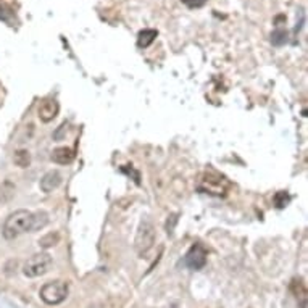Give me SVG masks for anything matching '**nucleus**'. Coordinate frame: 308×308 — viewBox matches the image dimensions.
Here are the masks:
<instances>
[{
  "mask_svg": "<svg viewBox=\"0 0 308 308\" xmlns=\"http://www.w3.org/2000/svg\"><path fill=\"white\" fill-rule=\"evenodd\" d=\"M229 187V182L223 178V176L217 173H205L200 179V190H203L205 194L212 195H225Z\"/></svg>",
  "mask_w": 308,
  "mask_h": 308,
  "instance_id": "obj_5",
  "label": "nucleus"
},
{
  "mask_svg": "<svg viewBox=\"0 0 308 308\" xmlns=\"http://www.w3.org/2000/svg\"><path fill=\"white\" fill-rule=\"evenodd\" d=\"M60 242V234L57 233H49L39 239V245L42 249H50V247H55V245Z\"/></svg>",
  "mask_w": 308,
  "mask_h": 308,
  "instance_id": "obj_13",
  "label": "nucleus"
},
{
  "mask_svg": "<svg viewBox=\"0 0 308 308\" xmlns=\"http://www.w3.org/2000/svg\"><path fill=\"white\" fill-rule=\"evenodd\" d=\"M289 289H290V292L294 294V297L298 300V302H302V306H305V303H306V287H305V284L300 279H294L290 282Z\"/></svg>",
  "mask_w": 308,
  "mask_h": 308,
  "instance_id": "obj_10",
  "label": "nucleus"
},
{
  "mask_svg": "<svg viewBox=\"0 0 308 308\" xmlns=\"http://www.w3.org/2000/svg\"><path fill=\"white\" fill-rule=\"evenodd\" d=\"M166 308H179L178 305H171V306H166Z\"/></svg>",
  "mask_w": 308,
  "mask_h": 308,
  "instance_id": "obj_20",
  "label": "nucleus"
},
{
  "mask_svg": "<svg viewBox=\"0 0 308 308\" xmlns=\"http://www.w3.org/2000/svg\"><path fill=\"white\" fill-rule=\"evenodd\" d=\"M15 194V187L10 182H4L0 186V202H9Z\"/></svg>",
  "mask_w": 308,
  "mask_h": 308,
  "instance_id": "obj_16",
  "label": "nucleus"
},
{
  "mask_svg": "<svg viewBox=\"0 0 308 308\" xmlns=\"http://www.w3.org/2000/svg\"><path fill=\"white\" fill-rule=\"evenodd\" d=\"M68 292H70V289H68L66 282L52 281V282L44 284V286L41 287L39 295L47 305H58V303L65 302V300H66Z\"/></svg>",
  "mask_w": 308,
  "mask_h": 308,
  "instance_id": "obj_4",
  "label": "nucleus"
},
{
  "mask_svg": "<svg viewBox=\"0 0 308 308\" xmlns=\"http://www.w3.org/2000/svg\"><path fill=\"white\" fill-rule=\"evenodd\" d=\"M13 161H15V165L20 168H28L31 165V153L26 149H20L15 152Z\"/></svg>",
  "mask_w": 308,
  "mask_h": 308,
  "instance_id": "obj_12",
  "label": "nucleus"
},
{
  "mask_svg": "<svg viewBox=\"0 0 308 308\" xmlns=\"http://www.w3.org/2000/svg\"><path fill=\"white\" fill-rule=\"evenodd\" d=\"M52 263H53L52 257L47 252L36 253V255H33L25 263L23 273H25V276H28V278H39V276H44L45 273L50 271Z\"/></svg>",
  "mask_w": 308,
  "mask_h": 308,
  "instance_id": "obj_3",
  "label": "nucleus"
},
{
  "mask_svg": "<svg viewBox=\"0 0 308 308\" xmlns=\"http://www.w3.org/2000/svg\"><path fill=\"white\" fill-rule=\"evenodd\" d=\"M176 223H178V215H171V217H168V221H166V233L168 234H171L173 233V229L176 226Z\"/></svg>",
  "mask_w": 308,
  "mask_h": 308,
  "instance_id": "obj_18",
  "label": "nucleus"
},
{
  "mask_svg": "<svg viewBox=\"0 0 308 308\" xmlns=\"http://www.w3.org/2000/svg\"><path fill=\"white\" fill-rule=\"evenodd\" d=\"M61 184V174L58 171H49L42 176L41 179V190L45 192V194H50V192L55 190Z\"/></svg>",
  "mask_w": 308,
  "mask_h": 308,
  "instance_id": "obj_8",
  "label": "nucleus"
},
{
  "mask_svg": "<svg viewBox=\"0 0 308 308\" xmlns=\"http://www.w3.org/2000/svg\"><path fill=\"white\" fill-rule=\"evenodd\" d=\"M34 215V221H33V231H37V229H42L45 225L49 223V217L45 212H37V213H33Z\"/></svg>",
  "mask_w": 308,
  "mask_h": 308,
  "instance_id": "obj_15",
  "label": "nucleus"
},
{
  "mask_svg": "<svg viewBox=\"0 0 308 308\" xmlns=\"http://www.w3.org/2000/svg\"><path fill=\"white\" fill-rule=\"evenodd\" d=\"M33 221L34 215L28 210H17L13 212L4 225V237L7 241H13L18 236L25 233H33Z\"/></svg>",
  "mask_w": 308,
  "mask_h": 308,
  "instance_id": "obj_1",
  "label": "nucleus"
},
{
  "mask_svg": "<svg viewBox=\"0 0 308 308\" xmlns=\"http://www.w3.org/2000/svg\"><path fill=\"white\" fill-rule=\"evenodd\" d=\"M60 110V105L55 98H45L41 102L39 105V118L44 123H49L58 115Z\"/></svg>",
  "mask_w": 308,
  "mask_h": 308,
  "instance_id": "obj_7",
  "label": "nucleus"
},
{
  "mask_svg": "<svg viewBox=\"0 0 308 308\" xmlns=\"http://www.w3.org/2000/svg\"><path fill=\"white\" fill-rule=\"evenodd\" d=\"M50 158L52 161H55L58 165H70L74 160V150L70 147H58L52 152Z\"/></svg>",
  "mask_w": 308,
  "mask_h": 308,
  "instance_id": "obj_9",
  "label": "nucleus"
},
{
  "mask_svg": "<svg viewBox=\"0 0 308 308\" xmlns=\"http://www.w3.org/2000/svg\"><path fill=\"white\" fill-rule=\"evenodd\" d=\"M153 244H155V228H153V225L149 220H144L141 221L139 229H137V234H136V241H134L137 255L141 258L147 257V253L152 250Z\"/></svg>",
  "mask_w": 308,
  "mask_h": 308,
  "instance_id": "obj_2",
  "label": "nucleus"
},
{
  "mask_svg": "<svg viewBox=\"0 0 308 308\" xmlns=\"http://www.w3.org/2000/svg\"><path fill=\"white\" fill-rule=\"evenodd\" d=\"M287 31L284 29H276L274 33L271 34V44L276 45V47H281V45L287 44Z\"/></svg>",
  "mask_w": 308,
  "mask_h": 308,
  "instance_id": "obj_14",
  "label": "nucleus"
},
{
  "mask_svg": "<svg viewBox=\"0 0 308 308\" xmlns=\"http://www.w3.org/2000/svg\"><path fill=\"white\" fill-rule=\"evenodd\" d=\"M157 36L158 33L155 29H144L139 33V36H137V45H139L141 49H147L149 45L155 41Z\"/></svg>",
  "mask_w": 308,
  "mask_h": 308,
  "instance_id": "obj_11",
  "label": "nucleus"
},
{
  "mask_svg": "<svg viewBox=\"0 0 308 308\" xmlns=\"http://www.w3.org/2000/svg\"><path fill=\"white\" fill-rule=\"evenodd\" d=\"M184 265L194 271L202 269L207 265V250L200 244H194L184 257Z\"/></svg>",
  "mask_w": 308,
  "mask_h": 308,
  "instance_id": "obj_6",
  "label": "nucleus"
},
{
  "mask_svg": "<svg viewBox=\"0 0 308 308\" xmlns=\"http://www.w3.org/2000/svg\"><path fill=\"white\" fill-rule=\"evenodd\" d=\"M289 200H290V197L286 194V192H278L276 197H274V203H276L278 209H284V207L289 203Z\"/></svg>",
  "mask_w": 308,
  "mask_h": 308,
  "instance_id": "obj_17",
  "label": "nucleus"
},
{
  "mask_svg": "<svg viewBox=\"0 0 308 308\" xmlns=\"http://www.w3.org/2000/svg\"><path fill=\"white\" fill-rule=\"evenodd\" d=\"M0 20L2 21H10V12L5 9V7L0 5Z\"/></svg>",
  "mask_w": 308,
  "mask_h": 308,
  "instance_id": "obj_19",
  "label": "nucleus"
}]
</instances>
